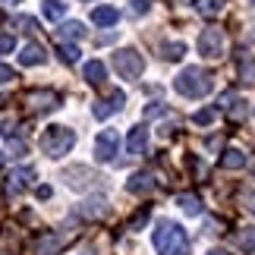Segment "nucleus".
Here are the masks:
<instances>
[{
	"mask_svg": "<svg viewBox=\"0 0 255 255\" xmlns=\"http://www.w3.org/2000/svg\"><path fill=\"white\" fill-rule=\"evenodd\" d=\"M176 205H180L186 214H202V199H199V195L183 192V195H176Z\"/></svg>",
	"mask_w": 255,
	"mask_h": 255,
	"instance_id": "nucleus-20",
	"label": "nucleus"
},
{
	"mask_svg": "<svg viewBox=\"0 0 255 255\" xmlns=\"http://www.w3.org/2000/svg\"><path fill=\"white\" fill-rule=\"evenodd\" d=\"M13 47H16V38L9 32H0V54H9Z\"/></svg>",
	"mask_w": 255,
	"mask_h": 255,
	"instance_id": "nucleus-30",
	"label": "nucleus"
},
{
	"mask_svg": "<svg viewBox=\"0 0 255 255\" xmlns=\"http://www.w3.org/2000/svg\"><path fill=\"white\" fill-rule=\"evenodd\" d=\"M82 3H88V0H82Z\"/></svg>",
	"mask_w": 255,
	"mask_h": 255,
	"instance_id": "nucleus-41",
	"label": "nucleus"
},
{
	"mask_svg": "<svg viewBox=\"0 0 255 255\" xmlns=\"http://www.w3.org/2000/svg\"><path fill=\"white\" fill-rule=\"evenodd\" d=\"M221 167L224 170H240V167H246V154H243L240 148H227L221 154Z\"/></svg>",
	"mask_w": 255,
	"mask_h": 255,
	"instance_id": "nucleus-18",
	"label": "nucleus"
},
{
	"mask_svg": "<svg viewBox=\"0 0 255 255\" xmlns=\"http://www.w3.org/2000/svg\"><path fill=\"white\" fill-rule=\"evenodd\" d=\"M252 3H255V0H252Z\"/></svg>",
	"mask_w": 255,
	"mask_h": 255,
	"instance_id": "nucleus-42",
	"label": "nucleus"
},
{
	"mask_svg": "<svg viewBox=\"0 0 255 255\" xmlns=\"http://www.w3.org/2000/svg\"><path fill=\"white\" fill-rule=\"evenodd\" d=\"M243 205H246V208H249V211L255 214V183L249 186V189H246V192H243Z\"/></svg>",
	"mask_w": 255,
	"mask_h": 255,
	"instance_id": "nucleus-32",
	"label": "nucleus"
},
{
	"mask_svg": "<svg viewBox=\"0 0 255 255\" xmlns=\"http://www.w3.org/2000/svg\"><path fill=\"white\" fill-rule=\"evenodd\" d=\"M123 104H126V95H123V92H111L104 101H95V104H92V117H95V120H107V117L117 114Z\"/></svg>",
	"mask_w": 255,
	"mask_h": 255,
	"instance_id": "nucleus-8",
	"label": "nucleus"
},
{
	"mask_svg": "<svg viewBox=\"0 0 255 255\" xmlns=\"http://www.w3.org/2000/svg\"><path fill=\"white\" fill-rule=\"evenodd\" d=\"M240 249L246 255H255V227H243L240 233Z\"/></svg>",
	"mask_w": 255,
	"mask_h": 255,
	"instance_id": "nucleus-25",
	"label": "nucleus"
},
{
	"mask_svg": "<svg viewBox=\"0 0 255 255\" xmlns=\"http://www.w3.org/2000/svg\"><path fill=\"white\" fill-rule=\"evenodd\" d=\"M3 3H9V6H13V3H19V0H3Z\"/></svg>",
	"mask_w": 255,
	"mask_h": 255,
	"instance_id": "nucleus-40",
	"label": "nucleus"
},
{
	"mask_svg": "<svg viewBox=\"0 0 255 255\" xmlns=\"http://www.w3.org/2000/svg\"><path fill=\"white\" fill-rule=\"evenodd\" d=\"M3 161H6V154H3V151H0V167H3Z\"/></svg>",
	"mask_w": 255,
	"mask_h": 255,
	"instance_id": "nucleus-39",
	"label": "nucleus"
},
{
	"mask_svg": "<svg viewBox=\"0 0 255 255\" xmlns=\"http://www.w3.org/2000/svg\"><path fill=\"white\" fill-rule=\"evenodd\" d=\"M63 180L70 183V189H92V186H95L98 180H101V176H98L95 170H88V167H79V164H76V167H66Z\"/></svg>",
	"mask_w": 255,
	"mask_h": 255,
	"instance_id": "nucleus-7",
	"label": "nucleus"
},
{
	"mask_svg": "<svg viewBox=\"0 0 255 255\" xmlns=\"http://www.w3.org/2000/svg\"><path fill=\"white\" fill-rule=\"evenodd\" d=\"M0 132H3V135H6V139H9V135H13V132H16V120H13V117H6V120H3V123H0Z\"/></svg>",
	"mask_w": 255,
	"mask_h": 255,
	"instance_id": "nucleus-33",
	"label": "nucleus"
},
{
	"mask_svg": "<svg viewBox=\"0 0 255 255\" xmlns=\"http://www.w3.org/2000/svg\"><path fill=\"white\" fill-rule=\"evenodd\" d=\"M47 60V51H44V47L41 44H25L22 47V51H19V63H22V66H41Z\"/></svg>",
	"mask_w": 255,
	"mask_h": 255,
	"instance_id": "nucleus-14",
	"label": "nucleus"
},
{
	"mask_svg": "<svg viewBox=\"0 0 255 255\" xmlns=\"http://www.w3.org/2000/svg\"><path fill=\"white\" fill-rule=\"evenodd\" d=\"M35 195H38V199H51V186H38Z\"/></svg>",
	"mask_w": 255,
	"mask_h": 255,
	"instance_id": "nucleus-37",
	"label": "nucleus"
},
{
	"mask_svg": "<svg viewBox=\"0 0 255 255\" xmlns=\"http://www.w3.org/2000/svg\"><path fill=\"white\" fill-rule=\"evenodd\" d=\"M211 120H214V111H211V107H205V111H199V114L192 117V123H195V126H208Z\"/></svg>",
	"mask_w": 255,
	"mask_h": 255,
	"instance_id": "nucleus-29",
	"label": "nucleus"
},
{
	"mask_svg": "<svg viewBox=\"0 0 255 255\" xmlns=\"http://www.w3.org/2000/svg\"><path fill=\"white\" fill-rule=\"evenodd\" d=\"M145 221H148V208H145V211H139V214H135V218H132V224H129V227H139V224H145Z\"/></svg>",
	"mask_w": 255,
	"mask_h": 255,
	"instance_id": "nucleus-36",
	"label": "nucleus"
},
{
	"mask_svg": "<svg viewBox=\"0 0 255 255\" xmlns=\"http://www.w3.org/2000/svg\"><path fill=\"white\" fill-rule=\"evenodd\" d=\"M233 104H237V92H224V95L218 98V104H214V107H221V111H230Z\"/></svg>",
	"mask_w": 255,
	"mask_h": 255,
	"instance_id": "nucleus-28",
	"label": "nucleus"
},
{
	"mask_svg": "<svg viewBox=\"0 0 255 255\" xmlns=\"http://www.w3.org/2000/svg\"><path fill=\"white\" fill-rule=\"evenodd\" d=\"M126 148H129V154H142L145 148H148V129H145L142 123L129 129V135H126Z\"/></svg>",
	"mask_w": 255,
	"mask_h": 255,
	"instance_id": "nucleus-13",
	"label": "nucleus"
},
{
	"mask_svg": "<svg viewBox=\"0 0 255 255\" xmlns=\"http://www.w3.org/2000/svg\"><path fill=\"white\" fill-rule=\"evenodd\" d=\"M129 3H132L135 13H148V9H151V0H129Z\"/></svg>",
	"mask_w": 255,
	"mask_h": 255,
	"instance_id": "nucleus-35",
	"label": "nucleus"
},
{
	"mask_svg": "<svg viewBox=\"0 0 255 255\" xmlns=\"http://www.w3.org/2000/svg\"><path fill=\"white\" fill-rule=\"evenodd\" d=\"M114 70L120 79H139V76L145 73V57L135 51V47H120V51L114 54Z\"/></svg>",
	"mask_w": 255,
	"mask_h": 255,
	"instance_id": "nucleus-4",
	"label": "nucleus"
},
{
	"mask_svg": "<svg viewBox=\"0 0 255 255\" xmlns=\"http://www.w3.org/2000/svg\"><path fill=\"white\" fill-rule=\"evenodd\" d=\"M16 79V73H13V66H6V63H0V85H9Z\"/></svg>",
	"mask_w": 255,
	"mask_h": 255,
	"instance_id": "nucleus-31",
	"label": "nucleus"
},
{
	"mask_svg": "<svg viewBox=\"0 0 255 255\" xmlns=\"http://www.w3.org/2000/svg\"><path fill=\"white\" fill-rule=\"evenodd\" d=\"M63 246H66V237H63V233H44V237L35 243V252L38 255H57Z\"/></svg>",
	"mask_w": 255,
	"mask_h": 255,
	"instance_id": "nucleus-12",
	"label": "nucleus"
},
{
	"mask_svg": "<svg viewBox=\"0 0 255 255\" xmlns=\"http://www.w3.org/2000/svg\"><path fill=\"white\" fill-rule=\"evenodd\" d=\"M183 54H186V44L183 41H167V44L161 47V57H164V60H170V63L183 60Z\"/></svg>",
	"mask_w": 255,
	"mask_h": 255,
	"instance_id": "nucleus-22",
	"label": "nucleus"
},
{
	"mask_svg": "<svg viewBox=\"0 0 255 255\" xmlns=\"http://www.w3.org/2000/svg\"><path fill=\"white\" fill-rule=\"evenodd\" d=\"M208 255H227V252H224V249H211Z\"/></svg>",
	"mask_w": 255,
	"mask_h": 255,
	"instance_id": "nucleus-38",
	"label": "nucleus"
},
{
	"mask_svg": "<svg viewBox=\"0 0 255 255\" xmlns=\"http://www.w3.org/2000/svg\"><path fill=\"white\" fill-rule=\"evenodd\" d=\"M192 6H195V13H202V16H218L224 9V0H192Z\"/></svg>",
	"mask_w": 255,
	"mask_h": 255,
	"instance_id": "nucleus-21",
	"label": "nucleus"
},
{
	"mask_svg": "<svg viewBox=\"0 0 255 255\" xmlns=\"http://www.w3.org/2000/svg\"><path fill=\"white\" fill-rule=\"evenodd\" d=\"M82 76H85L88 85H104V79H107V66H104L101 60H88L85 70H82Z\"/></svg>",
	"mask_w": 255,
	"mask_h": 255,
	"instance_id": "nucleus-16",
	"label": "nucleus"
},
{
	"mask_svg": "<svg viewBox=\"0 0 255 255\" xmlns=\"http://www.w3.org/2000/svg\"><path fill=\"white\" fill-rule=\"evenodd\" d=\"M240 76H243V79H246V82H255V60H252V57L249 54H240Z\"/></svg>",
	"mask_w": 255,
	"mask_h": 255,
	"instance_id": "nucleus-24",
	"label": "nucleus"
},
{
	"mask_svg": "<svg viewBox=\"0 0 255 255\" xmlns=\"http://www.w3.org/2000/svg\"><path fill=\"white\" fill-rule=\"evenodd\" d=\"M154 176L151 173H132L129 176V183H126V189H129L132 195H148V192H154Z\"/></svg>",
	"mask_w": 255,
	"mask_h": 255,
	"instance_id": "nucleus-15",
	"label": "nucleus"
},
{
	"mask_svg": "<svg viewBox=\"0 0 255 255\" xmlns=\"http://www.w3.org/2000/svg\"><path fill=\"white\" fill-rule=\"evenodd\" d=\"M82 35H85V25H82V22H76V19H70V22H63V25H60V41H66V38L73 41V38H82Z\"/></svg>",
	"mask_w": 255,
	"mask_h": 255,
	"instance_id": "nucleus-23",
	"label": "nucleus"
},
{
	"mask_svg": "<svg viewBox=\"0 0 255 255\" xmlns=\"http://www.w3.org/2000/svg\"><path fill=\"white\" fill-rule=\"evenodd\" d=\"M57 54H60L63 63H76V60H79V47H76V44H66V41L57 44Z\"/></svg>",
	"mask_w": 255,
	"mask_h": 255,
	"instance_id": "nucleus-26",
	"label": "nucleus"
},
{
	"mask_svg": "<svg viewBox=\"0 0 255 255\" xmlns=\"http://www.w3.org/2000/svg\"><path fill=\"white\" fill-rule=\"evenodd\" d=\"M199 54L205 60H221L227 54V35H224V28H214V25L205 28L199 35Z\"/></svg>",
	"mask_w": 255,
	"mask_h": 255,
	"instance_id": "nucleus-5",
	"label": "nucleus"
},
{
	"mask_svg": "<svg viewBox=\"0 0 255 255\" xmlns=\"http://www.w3.org/2000/svg\"><path fill=\"white\" fill-rule=\"evenodd\" d=\"M117 151H120V135H117V129H104L95 139V158L101 164H107L117 158Z\"/></svg>",
	"mask_w": 255,
	"mask_h": 255,
	"instance_id": "nucleus-6",
	"label": "nucleus"
},
{
	"mask_svg": "<svg viewBox=\"0 0 255 255\" xmlns=\"http://www.w3.org/2000/svg\"><path fill=\"white\" fill-rule=\"evenodd\" d=\"M9 151H13V154H25V142L16 139V135H9Z\"/></svg>",
	"mask_w": 255,
	"mask_h": 255,
	"instance_id": "nucleus-34",
	"label": "nucleus"
},
{
	"mask_svg": "<svg viewBox=\"0 0 255 255\" xmlns=\"http://www.w3.org/2000/svg\"><path fill=\"white\" fill-rule=\"evenodd\" d=\"M76 145V132L70 126H47L41 132V151L47 158H63L66 151H73Z\"/></svg>",
	"mask_w": 255,
	"mask_h": 255,
	"instance_id": "nucleus-3",
	"label": "nucleus"
},
{
	"mask_svg": "<svg viewBox=\"0 0 255 255\" xmlns=\"http://www.w3.org/2000/svg\"><path fill=\"white\" fill-rule=\"evenodd\" d=\"M107 211H111V205H107L104 195H95V199H88L76 208V214L85 218V221H101V218H107Z\"/></svg>",
	"mask_w": 255,
	"mask_h": 255,
	"instance_id": "nucleus-10",
	"label": "nucleus"
},
{
	"mask_svg": "<svg viewBox=\"0 0 255 255\" xmlns=\"http://www.w3.org/2000/svg\"><path fill=\"white\" fill-rule=\"evenodd\" d=\"M173 88L183 98H205L214 88V82H211L208 70H202V66H186V70L173 79Z\"/></svg>",
	"mask_w": 255,
	"mask_h": 255,
	"instance_id": "nucleus-2",
	"label": "nucleus"
},
{
	"mask_svg": "<svg viewBox=\"0 0 255 255\" xmlns=\"http://www.w3.org/2000/svg\"><path fill=\"white\" fill-rule=\"evenodd\" d=\"M92 22L95 25H117V22H120V13H117V9L114 6H98V9H92Z\"/></svg>",
	"mask_w": 255,
	"mask_h": 255,
	"instance_id": "nucleus-17",
	"label": "nucleus"
},
{
	"mask_svg": "<svg viewBox=\"0 0 255 255\" xmlns=\"http://www.w3.org/2000/svg\"><path fill=\"white\" fill-rule=\"evenodd\" d=\"M16 25H19V32H28V35L38 28V22H35L32 16H16Z\"/></svg>",
	"mask_w": 255,
	"mask_h": 255,
	"instance_id": "nucleus-27",
	"label": "nucleus"
},
{
	"mask_svg": "<svg viewBox=\"0 0 255 255\" xmlns=\"http://www.w3.org/2000/svg\"><path fill=\"white\" fill-rule=\"evenodd\" d=\"M28 107H32L35 114H51L60 107V95L51 92V88H44V92H32L28 95Z\"/></svg>",
	"mask_w": 255,
	"mask_h": 255,
	"instance_id": "nucleus-9",
	"label": "nucleus"
},
{
	"mask_svg": "<svg viewBox=\"0 0 255 255\" xmlns=\"http://www.w3.org/2000/svg\"><path fill=\"white\" fill-rule=\"evenodd\" d=\"M154 249L161 255H189V237L176 221H161L154 227Z\"/></svg>",
	"mask_w": 255,
	"mask_h": 255,
	"instance_id": "nucleus-1",
	"label": "nucleus"
},
{
	"mask_svg": "<svg viewBox=\"0 0 255 255\" xmlns=\"http://www.w3.org/2000/svg\"><path fill=\"white\" fill-rule=\"evenodd\" d=\"M32 180H35V167H16L6 180V189L9 192H25L28 186H32Z\"/></svg>",
	"mask_w": 255,
	"mask_h": 255,
	"instance_id": "nucleus-11",
	"label": "nucleus"
},
{
	"mask_svg": "<svg viewBox=\"0 0 255 255\" xmlns=\"http://www.w3.org/2000/svg\"><path fill=\"white\" fill-rule=\"evenodd\" d=\"M41 16L51 19V22H57V19L66 16V3L63 0H41Z\"/></svg>",
	"mask_w": 255,
	"mask_h": 255,
	"instance_id": "nucleus-19",
	"label": "nucleus"
}]
</instances>
